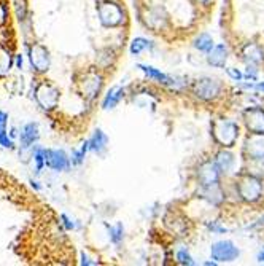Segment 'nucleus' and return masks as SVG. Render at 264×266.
I'll return each instance as SVG.
<instances>
[{"label": "nucleus", "mask_w": 264, "mask_h": 266, "mask_svg": "<svg viewBox=\"0 0 264 266\" xmlns=\"http://www.w3.org/2000/svg\"><path fill=\"white\" fill-rule=\"evenodd\" d=\"M99 88H100V78H99V76H91V78H88L83 83V91L86 92V96L90 99L98 94Z\"/></svg>", "instance_id": "16"}, {"label": "nucleus", "mask_w": 264, "mask_h": 266, "mask_svg": "<svg viewBox=\"0 0 264 266\" xmlns=\"http://www.w3.org/2000/svg\"><path fill=\"white\" fill-rule=\"evenodd\" d=\"M244 56L250 62H261L264 59L262 50L258 45H254V44H248L247 46L244 48Z\"/></svg>", "instance_id": "14"}, {"label": "nucleus", "mask_w": 264, "mask_h": 266, "mask_svg": "<svg viewBox=\"0 0 264 266\" xmlns=\"http://www.w3.org/2000/svg\"><path fill=\"white\" fill-rule=\"evenodd\" d=\"M16 64H18V67H21V66H22V58H21V56H18V59H16Z\"/></svg>", "instance_id": "30"}, {"label": "nucleus", "mask_w": 264, "mask_h": 266, "mask_svg": "<svg viewBox=\"0 0 264 266\" xmlns=\"http://www.w3.org/2000/svg\"><path fill=\"white\" fill-rule=\"evenodd\" d=\"M16 14L18 18L22 20L26 16V5H24V0H16Z\"/></svg>", "instance_id": "22"}, {"label": "nucleus", "mask_w": 264, "mask_h": 266, "mask_svg": "<svg viewBox=\"0 0 264 266\" xmlns=\"http://www.w3.org/2000/svg\"><path fill=\"white\" fill-rule=\"evenodd\" d=\"M212 131L218 144H222L223 147H231L237 139L239 128H237V124L228 122V120H216L212 126Z\"/></svg>", "instance_id": "1"}, {"label": "nucleus", "mask_w": 264, "mask_h": 266, "mask_svg": "<svg viewBox=\"0 0 264 266\" xmlns=\"http://www.w3.org/2000/svg\"><path fill=\"white\" fill-rule=\"evenodd\" d=\"M218 177H220V168H218L216 162L207 161L199 168V180L204 186L216 184Z\"/></svg>", "instance_id": "9"}, {"label": "nucleus", "mask_w": 264, "mask_h": 266, "mask_svg": "<svg viewBox=\"0 0 264 266\" xmlns=\"http://www.w3.org/2000/svg\"><path fill=\"white\" fill-rule=\"evenodd\" d=\"M199 2H207V0H199Z\"/></svg>", "instance_id": "33"}, {"label": "nucleus", "mask_w": 264, "mask_h": 266, "mask_svg": "<svg viewBox=\"0 0 264 266\" xmlns=\"http://www.w3.org/2000/svg\"><path fill=\"white\" fill-rule=\"evenodd\" d=\"M105 145H107V136H105L102 131H98L94 136H92V139L90 140V148L91 150H98L100 152Z\"/></svg>", "instance_id": "18"}, {"label": "nucleus", "mask_w": 264, "mask_h": 266, "mask_svg": "<svg viewBox=\"0 0 264 266\" xmlns=\"http://www.w3.org/2000/svg\"><path fill=\"white\" fill-rule=\"evenodd\" d=\"M177 258H178V262L182 263V264H192V260H191V256L184 252V250H180L178 254H177Z\"/></svg>", "instance_id": "24"}, {"label": "nucleus", "mask_w": 264, "mask_h": 266, "mask_svg": "<svg viewBox=\"0 0 264 266\" xmlns=\"http://www.w3.org/2000/svg\"><path fill=\"white\" fill-rule=\"evenodd\" d=\"M29 59L30 64L35 70L38 72H45L50 67V54L46 48H43L42 45H34L29 51Z\"/></svg>", "instance_id": "6"}, {"label": "nucleus", "mask_w": 264, "mask_h": 266, "mask_svg": "<svg viewBox=\"0 0 264 266\" xmlns=\"http://www.w3.org/2000/svg\"><path fill=\"white\" fill-rule=\"evenodd\" d=\"M228 74H230L234 80H240L242 78V74L239 70H236V68H228Z\"/></svg>", "instance_id": "28"}, {"label": "nucleus", "mask_w": 264, "mask_h": 266, "mask_svg": "<svg viewBox=\"0 0 264 266\" xmlns=\"http://www.w3.org/2000/svg\"><path fill=\"white\" fill-rule=\"evenodd\" d=\"M226 59H228V51L223 45L214 48L212 53L208 54V62L212 66H216V67H224Z\"/></svg>", "instance_id": "12"}, {"label": "nucleus", "mask_w": 264, "mask_h": 266, "mask_svg": "<svg viewBox=\"0 0 264 266\" xmlns=\"http://www.w3.org/2000/svg\"><path fill=\"white\" fill-rule=\"evenodd\" d=\"M216 164H218L220 170H223V172H230V170L232 169V164H234L232 153H230V152H220L218 156H216Z\"/></svg>", "instance_id": "15"}, {"label": "nucleus", "mask_w": 264, "mask_h": 266, "mask_svg": "<svg viewBox=\"0 0 264 266\" xmlns=\"http://www.w3.org/2000/svg\"><path fill=\"white\" fill-rule=\"evenodd\" d=\"M237 190H239V194L242 196V200L253 202L261 196L262 184H261V180L254 176H244V177H240L239 184H237Z\"/></svg>", "instance_id": "2"}, {"label": "nucleus", "mask_w": 264, "mask_h": 266, "mask_svg": "<svg viewBox=\"0 0 264 266\" xmlns=\"http://www.w3.org/2000/svg\"><path fill=\"white\" fill-rule=\"evenodd\" d=\"M256 90H260V91H264V83H260L258 86H256Z\"/></svg>", "instance_id": "31"}, {"label": "nucleus", "mask_w": 264, "mask_h": 266, "mask_svg": "<svg viewBox=\"0 0 264 266\" xmlns=\"http://www.w3.org/2000/svg\"><path fill=\"white\" fill-rule=\"evenodd\" d=\"M245 153L252 160H264V132H252L245 142Z\"/></svg>", "instance_id": "5"}, {"label": "nucleus", "mask_w": 264, "mask_h": 266, "mask_svg": "<svg viewBox=\"0 0 264 266\" xmlns=\"http://www.w3.org/2000/svg\"><path fill=\"white\" fill-rule=\"evenodd\" d=\"M237 255H239V250H237V247H234V244L230 241L216 242L212 246V256L218 262H231Z\"/></svg>", "instance_id": "8"}, {"label": "nucleus", "mask_w": 264, "mask_h": 266, "mask_svg": "<svg viewBox=\"0 0 264 266\" xmlns=\"http://www.w3.org/2000/svg\"><path fill=\"white\" fill-rule=\"evenodd\" d=\"M258 258H260L261 262L264 260V252H261V254H260V256H258Z\"/></svg>", "instance_id": "32"}, {"label": "nucleus", "mask_w": 264, "mask_h": 266, "mask_svg": "<svg viewBox=\"0 0 264 266\" xmlns=\"http://www.w3.org/2000/svg\"><path fill=\"white\" fill-rule=\"evenodd\" d=\"M99 18L105 28H115L122 22V12L116 4L104 2L99 5Z\"/></svg>", "instance_id": "3"}, {"label": "nucleus", "mask_w": 264, "mask_h": 266, "mask_svg": "<svg viewBox=\"0 0 264 266\" xmlns=\"http://www.w3.org/2000/svg\"><path fill=\"white\" fill-rule=\"evenodd\" d=\"M37 137H38V128L35 123H29V124H26L24 126V130H22V134H21V142L24 147H29L30 144H34L35 140H37Z\"/></svg>", "instance_id": "13"}, {"label": "nucleus", "mask_w": 264, "mask_h": 266, "mask_svg": "<svg viewBox=\"0 0 264 266\" xmlns=\"http://www.w3.org/2000/svg\"><path fill=\"white\" fill-rule=\"evenodd\" d=\"M245 124L250 132H264V112L260 108H250L244 114Z\"/></svg>", "instance_id": "10"}, {"label": "nucleus", "mask_w": 264, "mask_h": 266, "mask_svg": "<svg viewBox=\"0 0 264 266\" xmlns=\"http://www.w3.org/2000/svg\"><path fill=\"white\" fill-rule=\"evenodd\" d=\"M45 162L46 166L54 170H62L67 168V156L60 150H46L45 152Z\"/></svg>", "instance_id": "11"}, {"label": "nucleus", "mask_w": 264, "mask_h": 266, "mask_svg": "<svg viewBox=\"0 0 264 266\" xmlns=\"http://www.w3.org/2000/svg\"><path fill=\"white\" fill-rule=\"evenodd\" d=\"M0 145H2V147H5V148H10L12 145H13L12 139H8V136L5 132L0 134Z\"/></svg>", "instance_id": "25"}, {"label": "nucleus", "mask_w": 264, "mask_h": 266, "mask_svg": "<svg viewBox=\"0 0 264 266\" xmlns=\"http://www.w3.org/2000/svg\"><path fill=\"white\" fill-rule=\"evenodd\" d=\"M6 114L5 112H0V134L5 132V126H6Z\"/></svg>", "instance_id": "27"}, {"label": "nucleus", "mask_w": 264, "mask_h": 266, "mask_svg": "<svg viewBox=\"0 0 264 266\" xmlns=\"http://www.w3.org/2000/svg\"><path fill=\"white\" fill-rule=\"evenodd\" d=\"M112 231V238H113V241H115V242H118L120 241V239H121V233H122V228H121V225H118L115 230H110Z\"/></svg>", "instance_id": "26"}, {"label": "nucleus", "mask_w": 264, "mask_h": 266, "mask_svg": "<svg viewBox=\"0 0 264 266\" xmlns=\"http://www.w3.org/2000/svg\"><path fill=\"white\" fill-rule=\"evenodd\" d=\"M140 68L146 74V75H150V76H153V78H156V80H160V82H162V83H167L169 82V78L164 75V74H161V72H158V70H154L153 67H145V66H140Z\"/></svg>", "instance_id": "21"}, {"label": "nucleus", "mask_w": 264, "mask_h": 266, "mask_svg": "<svg viewBox=\"0 0 264 266\" xmlns=\"http://www.w3.org/2000/svg\"><path fill=\"white\" fill-rule=\"evenodd\" d=\"M212 45H214V42L212 38H210L207 34H204V36H199V38L196 40V44L194 46L200 51H210L212 50Z\"/></svg>", "instance_id": "20"}, {"label": "nucleus", "mask_w": 264, "mask_h": 266, "mask_svg": "<svg viewBox=\"0 0 264 266\" xmlns=\"http://www.w3.org/2000/svg\"><path fill=\"white\" fill-rule=\"evenodd\" d=\"M62 218L66 220V226H67L68 230H70V228H74V223H70V220H68V218H67L66 216H62Z\"/></svg>", "instance_id": "29"}, {"label": "nucleus", "mask_w": 264, "mask_h": 266, "mask_svg": "<svg viewBox=\"0 0 264 266\" xmlns=\"http://www.w3.org/2000/svg\"><path fill=\"white\" fill-rule=\"evenodd\" d=\"M152 45H150V42L145 40V38H136L134 42H132V45H130V53L132 54H138V53H142L144 50L150 48Z\"/></svg>", "instance_id": "19"}, {"label": "nucleus", "mask_w": 264, "mask_h": 266, "mask_svg": "<svg viewBox=\"0 0 264 266\" xmlns=\"http://www.w3.org/2000/svg\"><path fill=\"white\" fill-rule=\"evenodd\" d=\"M35 98H37V102L43 108H52V107H56L59 100V92L54 86H51V84L42 83L37 88V91H35Z\"/></svg>", "instance_id": "4"}, {"label": "nucleus", "mask_w": 264, "mask_h": 266, "mask_svg": "<svg viewBox=\"0 0 264 266\" xmlns=\"http://www.w3.org/2000/svg\"><path fill=\"white\" fill-rule=\"evenodd\" d=\"M121 98H122V88L116 86V88L110 90V92L107 94V98H105V100H104V108L115 107L118 102H120Z\"/></svg>", "instance_id": "17"}, {"label": "nucleus", "mask_w": 264, "mask_h": 266, "mask_svg": "<svg viewBox=\"0 0 264 266\" xmlns=\"http://www.w3.org/2000/svg\"><path fill=\"white\" fill-rule=\"evenodd\" d=\"M194 92L200 99L210 100V99L216 98L220 94V83L216 80H212V78H202V80L196 82Z\"/></svg>", "instance_id": "7"}, {"label": "nucleus", "mask_w": 264, "mask_h": 266, "mask_svg": "<svg viewBox=\"0 0 264 266\" xmlns=\"http://www.w3.org/2000/svg\"><path fill=\"white\" fill-rule=\"evenodd\" d=\"M43 161H45V150H38L35 153V162H37V170H42Z\"/></svg>", "instance_id": "23"}]
</instances>
